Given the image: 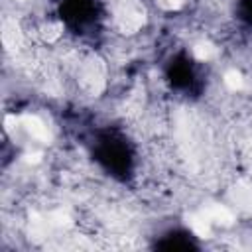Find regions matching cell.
<instances>
[{
    "label": "cell",
    "mask_w": 252,
    "mask_h": 252,
    "mask_svg": "<svg viewBox=\"0 0 252 252\" xmlns=\"http://www.w3.org/2000/svg\"><path fill=\"white\" fill-rule=\"evenodd\" d=\"M18 120H20V126L28 132V136H32L33 140H37V142H47L49 140V130H47L45 122L39 116H35V114H24Z\"/></svg>",
    "instance_id": "obj_1"
},
{
    "label": "cell",
    "mask_w": 252,
    "mask_h": 252,
    "mask_svg": "<svg viewBox=\"0 0 252 252\" xmlns=\"http://www.w3.org/2000/svg\"><path fill=\"white\" fill-rule=\"evenodd\" d=\"M203 213L207 215V219H209L211 222H217V224H222V226H228V224L234 222V215H232V211H230L228 207H224V205H219V203L209 205Z\"/></svg>",
    "instance_id": "obj_2"
},
{
    "label": "cell",
    "mask_w": 252,
    "mask_h": 252,
    "mask_svg": "<svg viewBox=\"0 0 252 252\" xmlns=\"http://www.w3.org/2000/svg\"><path fill=\"white\" fill-rule=\"evenodd\" d=\"M187 224L191 226V230L199 236V238H209L211 236V226L213 222L207 219V215L201 211V213H191L187 217Z\"/></svg>",
    "instance_id": "obj_3"
},
{
    "label": "cell",
    "mask_w": 252,
    "mask_h": 252,
    "mask_svg": "<svg viewBox=\"0 0 252 252\" xmlns=\"http://www.w3.org/2000/svg\"><path fill=\"white\" fill-rule=\"evenodd\" d=\"M193 55L199 59V61H211V59H215L217 57V47L213 45V43H209V41H199V43H195V47H193Z\"/></svg>",
    "instance_id": "obj_4"
},
{
    "label": "cell",
    "mask_w": 252,
    "mask_h": 252,
    "mask_svg": "<svg viewBox=\"0 0 252 252\" xmlns=\"http://www.w3.org/2000/svg\"><path fill=\"white\" fill-rule=\"evenodd\" d=\"M222 83L226 85V89H230V91H234V93L244 89V77H242V73L236 71V69H228V71L224 73V77H222Z\"/></svg>",
    "instance_id": "obj_5"
},
{
    "label": "cell",
    "mask_w": 252,
    "mask_h": 252,
    "mask_svg": "<svg viewBox=\"0 0 252 252\" xmlns=\"http://www.w3.org/2000/svg\"><path fill=\"white\" fill-rule=\"evenodd\" d=\"M234 201L244 209H252V187H238L234 193Z\"/></svg>",
    "instance_id": "obj_6"
},
{
    "label": "cell",
    "mask_w": 252,
    "mask_h": 252,
    "mask_svg": "<svg viewBox=\"0 0 252 252\" xmlns=\"http://www.w3.org/2000/svg\"><path fill=\"white\" fill-rule=\"evenodd\" d=\"M165 8H177V6H181V0H159Z\"/></svg>",
    "instance_id": "obj_7"
}]
</instances>
